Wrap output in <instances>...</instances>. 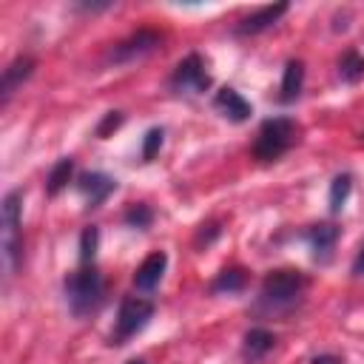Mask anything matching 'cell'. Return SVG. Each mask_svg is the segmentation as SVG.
I'll return each instance as SVG.
<instances>
[{
  "label": "cell",
  "instance_id": "25",
  "mask_svg": "<svg viewBox=\"0 0 364 364\" xmlns=\"http://www.w3.org/2000/svg\"><path fill=\"white\" fill-rule=\"evenodd\" d=\"M313 364H341V358L338 355H316Z\"/></svg>",
  "mask_w": 364,
  "mask_h": 364
},
{
  "label": "cell",
  "instance_id": "8",
  "mask_svg": "<svg viewBox=\"0 0 364 364\" xmlns=\"http://www.w3.org/2000/svg\"><path fill=\"white\" fill-rule=\"evenodd\" d=\"M77 188L85 196L88 208H100L105 202V196L117 188V179H111L108 173H100V171H85L77 176Z\"/></svg>",
  "mask_w": 364,
  "mask_h": 364
},
{
  "label": "cell",
  "instance_id": "20",
  "mask_svg": "<svg viewBox=\"0 0 364 364\" xmlns=\"http://www.w3.org/2000/svg\"><path fill=\"white\" fill-rule=\"evenodd\" d=\"M97 242H100V230L91 225L80 233V264H91L97 256Z\"/></svg>",
  "mask_w": 364,
  "mask_h": 364
},
{
  "label": "cell",
  "instance_id": "16",
  "mask_svg": "<svg viewBox=\"0 0 364 364\" xmlns=\"http://www.w3.org/2000/svg\"><path fill=\"white\" fill-rule=\"evenodd\" d=\"M71 173H74V159H71V156H63V159L51 168V173H48V179H46V191H48L51 196H57V193L68 185Z\"/></svg>",
  "mask_w": 364,
  "mask_h": 364
},
{
  "label": "cell",
  "instance_id": "6",
  "mask_svg": "<svg viewBox=\"0 0 364 364\" xmlns=\"http://www.w3.org/2000/svg\"><path fill=\"white\" fill-rule=\"evenodd\" d=\"M176 94H199V91H208L210 88V77L205 71V60L199 54H188L171 74V82H168Z\"/></svg>",
  "mask_w": 364,
  "mask_h": 364
},
{
  "label": "cell",
  "instance_id": "5",
  "mask_svg": "<svg viewBox=\"0 0 364 364\" xmlns=\"http://www.w3.org/2000/svg\"><path fill=\"white\" fill-rule=\"evenodd\" d=\"M20 208H23V193L9 191L6 199H3V262H6V270L17 267V259H20V250H23Z\"/></svg>",
  "mask_w": 364,
  "mask_h": 364
},
{
  "label": "cell",
  "instance_id": "15",
  "mask_svg": "<svg viewBox=\"0 0 364 364\" xmlns=\"http://www.w3.org/2000/svg\"><path fill=\"white\" fill-rule=\"evenodd\" d=\"M273 344H276V336H273L270 330H264V327H253V330L245 336L242 353H245L247 361H259V358H264V355L273 350Z\"/></svg>",
  "mask_w": 364,
  "mask_h": 364
},
{
  "label": "cell",
  "instance_id": "12",
  "mask_svg": "<svg viewBox=\"0 0 364 364\" xmlns=\"http://www.w3.org/2000/svg\"><path fill=\"white\" fill-rule=\"evenodd\" d=\"M284 11H287V3L262 6V9H256L253 14H247V17L236 26V34H259V31L270 28L273 23H279V17H284Z\"/></svg>",
  "mask_w": 364,
  "mask_h": 364
},
{
  "label": "cell",
  "instance_id": "24",
  "mask_svg": "<svg viewBox=\"0 0 364 364\" xmlns=\"http://www.w3.org/2000/svg\"><path fill=\"white\" fill-rule=\"evenodd\" d=\"M353 276H364V245L358 247V253H355V259H353Z\"/></svg>",
  "mask_w": 364,
  "mask_h": 364
},
{
  "label": "cell",
  "instance_id": "18",
  "mask_svg": "<svg viewBox=\"0 0 364 364\" xmlns=\"http://www.w3.org/2000/svg\"><path fill=\"white\" fill-rule=\"evenodd\" d=\"M338 74H341V80H347V82L364 80V54L347 51V54L338 60Z\"/></svg>",
  "mask_w": 364,
  "mask_h": 364
},
{
  "label": "cell",
  "instance_id": "4",
  "mask_svg": "<svg viewBox=\"0 0 364 364\" xmlns=\"http://www.w3.org/2000/svg\"><path fill=\"white\" fill-rule=\"evenodd\" d=\"M154 316V301L142 296H125L117 313V327L111 333V344H125L131 336H136Z\"/></svg>",
  "mask_w": 364,
  "mask_h": 364
},
{
  "label": "cell",
  "instance_id": "17",
  "mask_svg": "<svg viewBox=\"0 0 364 364\" xmlns=\"http://www.w3.org/2000/svg\"><path fill=\"white\" fill-rule=\"evenodd\" d=\"M245 282H247V273H245L242 267H230V270H222V273L213 279L210 290H213V293H239V290L245 287Z\"/></svg>",
  "mask_w": 364,
  "mask_h": 364
},
{
  "label": "cell",
  "instance_id": "2",
  "mask_svg": "<svg viewBox=\"0 0 364 364\" xmlns=\"http://www.w3.org/2000/svg\"><path fill=\"white\" fill-rule=\"evenodd\" d=\"M304 276L299 270H273L264 276L262 282V290H259V301H256V310H264V313H284L290 310L301 290H304Z\"/></svg>",
  "mask_w": 364,
  "mask_h": 364
},
{
  "label": "cell",
  "instance_id": "3",
  "mask_svg": "<svg viewBox=\"0 0 364 364\" xmlns=\"http://www.w3.org/2000/svg\"><path fill=\"white\" fill-rule=\"evenodd\" d=\"M296 139H299V125L290 117L264 119L259 125V134H256V142H253V156L259 162H273L282 154H287Z\"/></svg>",
  "mask_w": 364,
  "mask_h": 364
},
{
  "label": "cell",
  "instance_id": "1",
  "mask_svg": "<svg viewBox=\"0 0 364 364\" xmlns=\"http://www.w3.org/2000/svg\"><path fill=\"white\" fill-rule=\"evenodd\" d=\"M63 287H65L68 310H71L77 318L94 313V310L100 307V301H102V293H105L102 276H100V270H97L94 264H82L80 270L68 273L65 282H63Z\"/></svg>",
  "mask_w": 364,
  "mask_h": 364
},
{
  "label": "cell",
  "instance_id": "7",
  "mask_svg": "<svg viewBox=\"0 0 364 364\" xmlns=\"http://www.w3.org/2000/svg\"><path fill=\"white\" fill-rule=\"evenodd\" d=\"M162 46V34L154 31V28H139L134 34H128L125 40H119L111 51V60L114 63H134V60H142L148 54H154L156 48Z\"/></svg>",
  "mask_w": 364,
  "mask_h": 364
},
{
  "label": "cell",
  "instance_id": "10",
  "mask_svg": "<svg viewBox=\"0 0 364 364\" xmlns=\"http://www.w3.org/2000/svg\"><path fill=\"white\" fill-rule=\"evenodd\" d=\"M165 267H168V256H165L162 250H156V253L145 256V259H142V264H139V267H136V273H134V287H136V290H142V293H151V290L162 282Z\"/></svg>",
  "mask_w": 364,
  "mask_h": 364
},
{
  "label": "cell",
  "instance_id": "13",
  "mask_svg": "<svg viewBox=\"0 0 364 364\" xmlns=\"http://www.w3.org/2000/svg\"><path fill=\"white\" fill-rule=\"evenodd\" d=\"M304 239L310 242L313 256H316L318 262H327V259H330V253H333V247H336L338 228H336V225H313V228L304 233Z\"/></svg>",
  "mask_w": 364,
  "mask_h": 364
},
{
  "label": "cell",
  "instance_id": "11",
  "mask_svg": "<svg viewBox=\"0 0 364 364\" xmlns=\"http://www.w3.org/2000/svg\"><path fill=\"white\" fill-rule=\"evenodd\" d=\"M34 71V60L31 57H17L9 63V68L3 71V82H0V105H9L11 94L31 77Z\"/></svg>",
  "mask_w": 364,
  "mask_h": 364
},
{
  "label": "cell",
  "instance_id": "23",
  "mask_svg": "<svg viewBox=\"0 0 364 364\" xmlns=\"http://www.w3.org/2000/svg\"><path fill=\"white\" fill-rule=\"evenodd\" d=\"M119 125H122V114H119V111H108L105 119L97 125V136H108V134H111L114 128H119Z\"/></svg>",
  "mask_w": 364,
  "mask_h": 364
},
{
  "label": "cell",
  "instance_id": "19",
  "mask_svg": "<svg viewBox=\"0 0 364 364\" xmlns=\"http://www.w3.org/2000/svg\"><path fill=\"white\" fill-rule=\"evenodd\" d=\"M350 188H353L350 173H341V176L333 179V185H330V210H333V213H338V210L344 208V202H347V196H350Z\"/></svg>",
  "mask_w": 364,
  "mask_h": 364
},
{
  "label": "cell",
  "instance_id": "26",
  "mask_svg": "<svg viewBox=\"0 0 364 364\" xmlns=\"http://www.w3.org/2000/svg\"><path fill=\"white\" fill-rule=\"evenodd\" d=\"M128 364H145V361H142V358H131Z\"/></svg>",
  "mask_w": 364,
  "mask_h": 364
},
{
  "label": "cell",
  "instance_id": "21",
  "mask_svg": "<svg viewBox=\"0 0 364 364\" xmlns=\"http://www.w3.org/2000/svg\"><path fill=\"white\" fill-rule=\"evenodd\" d=\"M151 219H154V213L148 205H131L125 210V225H131V228H148Z\"/></svg>",
  "mask_w": 364,
  "mask_h": 364
},
{
  "label": "cell",
  "instance_id": "22",
  "mask_svg": "<svg viewBox=\"0 0 364 364\" xmlns=\"http://www.w3.org/2000/svg\"><path fill=\"white\" fill-rule=\"evenodd\" d=\"M162 128H151L148 134H145V142H142V159H154L156 156V151L162 148Z\"/></svg>",
  "mask_w": 364,
  "mask_h": 364
},
{
  "label": "cell",
  "instance_id": "9",
  "mask_svg": "<svg viewBox=\"0 0 364 364\" xmlns=\"http://www.w3.org/2000/svg\"><path fill=\"white\" fill-rule=\"evenodd\" d=\"M213 108H216L222 117H228L230 122H245V119L253 114L250 102H247L236 88H228V85L216 91V97H213Z\"/></svg>",
  "mask_w": 364,
  "mask_h": 364
},
{
  "label": "cell",
  "instance_id": "14",
  "mask_svg": "<svg viewBox=\"0 0 364 364\" xmlns=\"http://www.w3.org/2000/svg\"><path fill=\"white\" fill-rule=\"evenodd\" d=\"M304 85V63L301 60H287L284 74H282V88H279V100L282 102H293L301 94Z\"/></svg>",
  "mask_w": 364,
  "mask_h": 364
}]
</instances>
